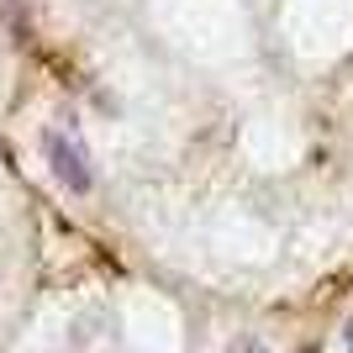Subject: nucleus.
I'll use <instances>...</instances> for the list:
<instances>
[{"label":"nucleus","instance_id":"f257e3e1","mask_svg":"<svg viewBox=\"0 0 353 353\" xmlns=\"http://www.w3.org/2000/svg\"><path fill=\"white\" fill-rule=\"evenodd\" d=\"M48 163H53V174H59L74 195H85L90 185H95V179H90V159H85V148H79L74 132H48Z\"/></svg>","mask_w":353,"mask_h":353},{"label":"nucleus","instance_id":"f03ea898","mask_svg":"<svg viewBox=\"0 0 353 353\" xmlns=\"http://www.w3.org/2000/svg\"><path fill=\"white\" fill-rule=\"evenodd\" d=\"M232 353H253V348H248V343H243V348H232Z\"/></svg>","mask_w":353,"mask_h":353}]
</instances>
